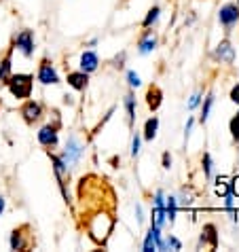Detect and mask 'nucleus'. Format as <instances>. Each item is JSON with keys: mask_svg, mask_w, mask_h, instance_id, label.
Instances as JSON below:
<instances>
[{"mask_svg": "<svg viewBox=\"0 0 239 252\" xmlns=\"http://www.w3.org/2000/svg\"><path fill=\"white\" fill-rule=\"evenodd\" d=\"M85 227H87V233L91 240H93L97 246H104V244L108 242L112 229H115V216L106 212V210L97 208L93 214H89Z\"/></svg>", "mask_w": 239, "mask_h": 252, "instance_id": "f257e3e1", "label": "nucleus"}, {"mask_svg": "<svg viewBox=\"0 0 239 252\" xmlns=\"http://www.w3.org/2000/svg\"><path fill=\"white\" fill-rule=\"evenodd\" d=\"M4 87L9 89V94L15 97V100H28L32 97V89H34V74H28V72H17V74H11L6 79Z\"/></svg>", "mask_w": 239, "mask_h": 252, "instance_id": "f03ea898", "label": "nucleus"}, {"mask_svg": "<svg viewBox=\"0 0 239 252\" xmlns=\"http://www.w3.org/2000/svg\"><path fill=\"white\" fill-rule=\"evenodd\" d=\"M49 159H51V167H53V174H55V180L60 185V191H61V197H64L66 204H70V193H68V183H70V167L64 163L58 153L49 151Z\"/></svg>", "mask_w": 239, "mask_h": 252, "instance_id": "7ed1b4c3", "label": "nucleus"}, {"mask_svg": "<svg viewBox=\"0 0 239 252\" xmlns=\"http://www.w3.org/2000/svg\"><path fill=\"white\" fill-rule=\"evenodd\" d=\"M83 155H85V144L81 142V138L76 134H70L66 144H64V151L60 153V157L64 159V163L70 167V170H74V167L81 163Z\"/></svg>", "mask_w": 239, "mask_h": 252, "instance_id": "20e7f679", "label": "nucleus"}, {"mask_svg": "<svg viewBox=\"0 0 239 252\" xmlns=\"http://www.w3.org/2000/svg\"><path fill=\"white\" fill-rule=\"evenodd\" d=\"M13 51H19L24 55L26 60L34 58V51H36V43H34V32L32 30H22L15 34V38H13Z\"/></svg>", "mask_w": 239, "mask_h": 252, "instance_id": "39448f33", "label": "nucleus"}, {"mask_svg": "<svg viewBox=\"0 0 239 252\" xmlns=\"http://www.w3.org/2000/svg\"><path fill=\"white\" fill-rule=\"evenodd\" d=\"M38 144L47 151H55L60 144V125L58 123H45L43 127L36 131Z\"/></svg>", "mask_w": 239, "mask_h": 252, "instance_id": "423d86ee", "label": "nucleus"}, {"mask_svg": "<svg viewBox=\"0 0 239 252\" xmlns=\"http://www.w3.org/2000/svg\"><path fill=\"white\" fill-rule=\"evenodd\" d=\"M218 24L224 28V32H231L239 24V4L237 2H224L218 9Z\"/></svg>", "mask_w": 239, "mask_h": 252, "instance_id": "0eeeda50", "label": "nucleus"}, {"mask_svg": "<svg viewBox=\"0 0 239 252\" xmlns=\"http://www.w3.org/2000/svg\"><path fill=\"white\" fill-rule=\"evenodd\" d=\"M19 115H22V119L28 125H34L45 117V106L38 100H30L28 97V100H24V106L19 108Z\"/></svg>", "mask_w": 239, "mask_h": 252, "instance_id": "6e6552de", "label": "nucleus"}, {"mask_svg": "<svg viewBox=\"0 0 239 252\" xmlns=\"http://www.w3.org/2000/svg\"><path fill=\"white\" fill-rule=\"evenodd\" d=\"M36 81L40 83V85H60V72L58 68L53 66L51 60H43L38 64V70H36Z\"/></svg>", "mask_w": 239, "mask_h": 252, "instance_id": "1a4fd4ad", "label": "nucleus"}, {"mask_svg": "<svg viewBox=\"0 0 239 252\" xmlns=\"http://www.w3.org/2000/svg\"><path fill=\"white\" fill-rule=\"evenodd\" d=\"M218 244H220V233H218V227L214 222H206L201 227V233H199V240H197V248H212L216 250Z\"/></svg>", "mask_w": 239, "mask_h": 252, "instance_id": "9d476101", "label": "nucleus"}, {"mask_svg": "<svg viewBox=\"0 0 239 252\" xmlns=\"http://www.w3.org/2000/svg\"><path fill=\"white\" fill-rule=\"evenodd\" d=\"M32 227L30 225H22V227H15L9 235V248L11 250H28L30 248V242H32V235L28 233Z\"/></svg>", "mask_w": 239, "mask_h": 252, "instance_id": "9b49d317", "label": "nucleus"}, {"mask_svg": "<svg viewBox=\"0 0 239 252\" xmlns=\"http://www.w3.org/2000/svg\"><path fill=\"white\" fill-rule=\"evenodd\" d=\"M212 58L216 62H220V64L231 66L235 62V47H233V43H231L229 38H222L220 43L216 45L214 51H212Z\"/></svg>", "mask_w": 239, "mask_h": 252, "instance_id": "f8f14e48", "label": "nucleus"}, {"mask_svg": "<svg viewBox=\"0 0 239 252\" xmlns=\"http://www.w3.org/2000/svg\"><path fill=\"white\" fill-rule=\"evenodd\" d=\"M157 47H159V36L154 34L150 28L149 30H144L142 34H140V38H138V53L140 55H150L157 51Z\"/></svg>", "mask_w": 239, "mask_h": 252, "instance_id": "ddd939ff", "label": "nucleus"}, {"mask_svg": "<svg viewBox=\"0 0 239 252\" xmlns=\"http://www.w3.org/2000/svg\"><path fill=\"white\" fill-rule=\"evenodd\" d=\"M97 68H100V55L93 49H85L79 58V70H83L87 74H93L97 72Z\"/></svg>", "mask_w": 239, "mask_h": 252, "instance_id": "4468645a", "label": "nucleus"}, {"mask_svg": "<svg viewBox=\"0 0 239 252\" xmlns=\"http://www.w3.org/2000/svg\"><path fill=\"white\" fill-rule=\"evenodd\" d=\"M66 83H68V87L74 89V92L83 94V92H87V87H89V74L83 72V70H72V72H68Z\"/></svg>", "mask_w": 239, "mask_h": 252, "instance_id": "2eb2a0df", "label": "nucleus"}, {"mask_svg": "<svg viewBox=\"0 0 239 252\" xmlns=\"http://www.w3.org/2000/svg\"><path fill=\"white\" fill-rule=\"evenodd\" d=\"M123 108H125V113H127V125L133 127V125H136V119H138V102H136L133 89H129V92L123 95Z\"/></svg>", "mask_w": 239, "mask_h": 252, "instance_id": "dca6fc26", "label": "nucleus"}, {"mask_svg": "<svg viewBox=\"0 0 239 252\" xmlns=\"http://www.w3.org/2000/svg\"><path fill=\"white\" fill-rule=\"evenodd\" d=\"M161 104H163V92H161L159 85H150L149 89H146V106H149V110H159Z\"/></svg>", "mask_w": 239, "mask_h": 252, "instance_id": "f3484780", "label": "nucleus"}, {"mask_svg": "<svg viewBox=\"0 0 239 252\" xmlns=\"http://www.w3.org/2000/svg\"><path fill=\"white\" fill-rule=\"evenodd\" d=\"M195 199H197V191H195L191 185L180 187L178 193H176V201H178V208H188V206H193Z\"/></svg>", "mask_w": 239, "mask_h": 252, "instance_id": "a211bd4d", "label": "nucleus"}, {"mask_svg": "<svg viewBox=\"0 0 239 252\" xmlns=\"http://www.w3.org/2000/svg\"><path fill=\"white\" fill-rule=\"evenodd\" d=\"M214 102H216L214 92H208L206 95H203V100H201V115H199V123L201 125L208 123L209 115H212V108H214Z\"/></svg>", "mask_w": 239, "mask_h": 252, "instance_id": "6ab92c4d", "label": "nucleus"}, {"mask_svg": "<svg viewBox=\"0 0 239 252\" xmlns=\"http://www.w3.org/2000/svg\"><path fill=\"white\" fill-rule=\"evenodd\" d=\"M11 70H13V49H9L4 58L0 60V87H2L6 83V79L13 74Z\"/></svg>", "mask_w": 239, "mask_h": 252, "instance_id": "aec40b11", "label": "nucleus"}, {"mask_svg": "<svg viewBox=\"0 0 239 252\" xmlns=\"http://www.w3.org/2000/svg\"><path fill=\"white\" fill-rule=\"evenodd\" d=\"M157 131H159V117H149L144 123V129H142V140L146 142H152L154 138H157Z\"/></svg>", "mask_w": 239, "mask_h": 252, "instance_id": "412c9836", "label": "nucleus"}, {"mask_svg": "<svg viewBox=\"0 0 239 252\" xmlns=\"http://www.w3.org/2000/svg\"><path fill=\"white\" fill-rule=\"evenodd\" d=\"M159 19H161V4H152L149 9V13H146V17L142 19V28H144V30L154 28L159 24Z\"/></svg>", "mask_w": 239, "mask_h": 252, "instance_id": "4be33fe9", "label": "nucleus"}, {"mask_svg": "<svg viewBox=\"0 0 239 252\" xmlns=\"http://www.w3.org/2000/svg\"><path fill=\"white\" fill-rule=\"evenodd\" d=\"M176 214H178V201H176V195H167L165 197V216H167V225H174L176 222Z\"/></svg>", "mask_w": 239, "mask_h": 252, "instance_id": "5701e85b", "label": "nucleus"}, {"mask_svg": "<svg viewBox=\"0 0 239 252\" xmlns=\"http://www.w3.org/2000/svg\"><path fill=\"white\" fill-rule=\"evenodd\" d=\"M150 225L159 227V229H165V225H167L165 208H157V206H152V210H150Z\"/></svg>", "mask_w": 239, "mask_h": 252, "instance_id": "b1692460", "label": "nucleus"}, {"mask_svg": "<svg viewBox=\"0 0 239 252\" xmlns=\"http://www.w3.org/2000/svg\"><path fill=\"white\" fill-rule=\"evenodd\" d=\"M201 172L206 180H214V159L209 153H203L201 155Z\"/></svg>", "mask_w": 239, "mask_h": 252, "instance_id": "393cba45", "label": "nucleus"}, {"mask_svg": "<svg viewBox=\"0 0 239 252\" xmlns=\"http://www.w3.org/2000/svg\"><path fill=\"white\" fill-rule=\"evenodd\" d=\"M140 151H142V131H133V136H131V149H129L131 159H136L140 155Z\"/></svg>", "mask_w": 239, "mask_h": 252, "instance_id": "a878e982", "label": "nucleus"}, {"mask_svg": "<svg viewBox=\"0 0 239 252\" xmlns=\"http://www.w3.org/2000/svg\"><path fill=\"white\" fill-rule=\"evenodd\" d=\"M214 193L218 195V197H224L229 191V178H224V176H218L216 178V183H214Z\"/></svg>", "mask_w": 239, "mask_h": 252, "instance_id": "bb28decb", "label": "nucleus"}, {"mask_svg": "<svg viewBox=\"0 0 239 252\" xmlns=\"http://www.w3.org/2000/svg\"><path fill=\"white\" fill-rule=\"evenodd\" d=\"M201 100H203V89H195V92L191 94V97H188V104H186V108L188 110H195V108H199L201 106Z\"/></svg>", "mask_w": 239, "mask_h": 252, "instance_id": "cd10ccee", "label": "nucleus"}, {"mask_svg": "<svg viewBox=\"0 0 239 252\" xmlns=\"http://www.w3.org/2000/svg\"><path fill=\"white\" fill-rule=\"evenodd\" d=\"M125 79H127L129 89H140L142 87V79H140V74L136 72V70H127V72H125Z\"/></svg>", "mask_w": 239, "mask_h": 252, "instance_id": "c85d7f7f", "label": "nucleus"}, {"mask_svg": "<svg viewBox=\"0 0 239 252\" xmlns=\"http://www.w3.org/2000/svg\"><path fill=\"white\" fill-rule=\"evenodd\" d=\"M229 131H231V138L235 140V142H239V110L231 117V121H229Z\"/></svg>", "mask_w": 239, "mask_h": 252, "instance_id": "c756f323", "label": "nucleus"}, {"mask_svg": "<svg viewBox=\"0 0 239 252\" xmlns=\"http://www.w3.org/2000/svg\"><path fill=\"white\" fill-rule=\"evenodd\" d=\"M142 250H144V252H154V250H157V244H154V237H152V231H150V227H149V231H146V233H144Z\"/></svg>", "mask_w": 239, "mask_h": 252, "instance_id": "7c9ffc66", "label": "nucleus"}, {"mask_svg": "<svg viewBox=\"0 0 239 252\" xmlns=\"http://www.w3.org/2000/svg\"><path fill=\"white\" fill-rule=\"evenodd\" d=\"M165 197H167V193L163 191V189H157L152 195V206H157V208H165Z\"/></svg>", "mask_w": 239, "mask_h": 252, "instance_id": "2f4dec72", "label": "nucleus"}, {"mask_svg": "<svg viewBox=\"0 0 239 252\" xmlns=\"http://www.w3.org/2000/svg\"><path fill=\"white\" fill-rule=\"evenodd\" d=\"M165 248L167 250H182V242L176 235H165Z\"/></svg>", "mask_w": 239, "mask_h": 252, "instance_id": "473e14b6", "label": "nucleus"}, {"mask_svg": "<svg viewBox=\"0 0 239 252\" xmlns=\"http://www.w3.org/2000/svg\"><path fill=\"white\" fill-rule=\"evenodd\" d=\"M125 60H127V51H121V53H117L115 58L110 60V66L117 68V70H121L125 66Z\"/></svg>", "mask_w": 239, "mask_h": 252, "instance_id": "72a5a7b5", "label": "nucleus"}, {"mask_svg": "<svg viewBox=\"0 0 239 252\" xmlns=\"http://www.w3.org/2000/svg\"><path fill=\"white\" fill-rule=\"evenodd\" d=\"M229 191L233 197H239V176H231L229 178Z\"/></svg>", "mask_w": 239, "mask_h": 252, "instance_id": "f704fd0d", "label": "nucleus"}, {"mask_svg": "<svg viewBox=\"0 0 239 252\" xmlns=\"http://www.w3.org/2000/svg\"><path fill=\"white\" fill-rule=\"evenodd\" d=\"M193 127H195V117H188V121H186V125H184V144L188 142V138H191Z\"/></svg>", "mask_w": 239, "mask_h": 252, "instance_id": "c9c22d12", "label": "nucleus"}, {"mask_svg": "<svg viewBox=\"0 0 239 252\" xmlns=\"http://www.w3.org/2000/svg\"><path fill=\"white\" fill-rule=\"evenodd\" d=\"M133 210H136V220H138V225H144L146 216H144V208H142V204H136V206H133Z\"/></svg>", "mask_w": 239, "mask_h": 252, "instance_id": "e433bc0d", "label": "nucleus"}, {"mask_svg": "<svg viewBox=\"0 0 239 252\" xmlns=\"http://www.w3.org/2000/svg\"><path fill=\"white\" fill-rule=\"evenodd\" d=\"M161 167H163V170H172V155H170V151H165L163 155H161Z\"/></svg>", "mask_w": 239, "mask_h": 252, "instance_id": "4c0bfd02", "label": "nucleus"}, {"mask_svg": "<svg viewBox=\"0 0 239 252\" xmlns=\"http://www.w3.org/2000/svg\"><path fill=\"white\" fill-rule=\"evenodd\" d=\"M224 210H227V212H231V210H235V197H233V195H231V193H227V195H224Z\"/></svg>", "mask_w": 239, "mask_h": 252, "instance_id": "58836bf2", "label": "nucleus"}, {"mask_svg": "<svg viewBox=\"0 0 239 252\" xmlns=\"http://www.w3.org/2000/svg\"><path fill=\"white\" fill-rule=\"evenodd\" d=\"M229 97H231V102L237 104V106H239V83H237V85H233V89H231Z\"/></svg>", "mask_w": 239, "mask_h": 252, "instance_id": "ea45409f", "label": "nucleus"}, {"mask_svg": "<svg viewBox=\"0 0 239 252\" xmlns=\"http://www.w3.org/2000/svg\"><path fill=\"white\" fill-rule=\"evenodd\" d=\"M97 43H100V38H91V40H87V43H85V47H89V49H93V47H97Z\"/></svg>", "mask_w": 239, "mask_h": 252, "instance_id": "a19ab883", "label": "nucleus"}, {"mask_svg": "<svg viewBox=\"0 0 239 252\" xmlns=\"http://www.w3.org/2000/svg\"><path fill=\"white\" fill-rule=\"evenodd\" d=\"M4 208H6V197H4V195H0V216H2Z\"/></svg>", "mask_w": 239, "mask_h": 252, "instance_id": "79ce46f5", "label": "nucleus"}, {"mask_svg": "<svg viewBox=\"0 0 239 252\" xmlns=\"http://www.w3.org/2000/svg\"><path fill=\"white\" fill-rule=\"evenodd\" d=\"M237 4H239V0H237Z\"/></svg>", "mask_w": 239, "mask_h": 252, "instance_id": "37998d69", "label": "nucleus"}]
</instances>
